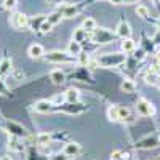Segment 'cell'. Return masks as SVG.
<instances>
[{"label":"cell","instance_id":"obj_9","mask_svg":"<svg viewBox=\"0 0 160 160\" xmlns=\"http://www.w3.org/2000/svg\"><path fill=\"white\" fill-rule=\"evenodd\" d=\"M115 34L120 38H130L131 37V28H130V24L127 21H120L118 26H117V29H115Z\"/></svg>","mask_w":160,"mask_h":160},{"label":"cell","instance_id":"obj_1","mask_svg":"<svg viewBox=\"0 0 160 160\" xmlns=\"http://www.w3.org/2000/svg\"><path fill=\"white\" fill-rule=\"evenodd\" d=\"M43 58H45L48 62H56V64H59V62H72L75 56L69 55L68 51L53 50V51H48V53H45V56H43Z\"/></svg>","mask_w":160,"mask_h":160},{"label":"cell","instance_id":"obj_40","mask_svg":"<svg viewBox=\"0 0 160 160\" xmlns=\"http://www.w3.org/2000/svg\"><path fill=\"white\" fill-rule=\"evenodd\" d=\"M0 77H2V74H0Z\"/></svg>","mask_w":160,"mask_h":160},{"label":"cell","instance_id":"obj_29","mask_svg":"<svg viewBox=\"0 0 160 160\" xmlns=\"http://www.w3.org/2000/svg\"><path fill=\"white\" fill-rule=\"evenodd\" d=\"M71 157H68L64 152H56V154H53V155H50V158L48 160H69Z\"/></svg>","mask_w":160,"mask_h":160},{"label":"cell","instance_id":"obj_22","mask_svg":"<svg viewBox=\"0 0 160 160\" xmlns=\"http://www.w3.org/2000/svg\"><path fill=\"white\" fill-rule=\"evenodd\" d=\"M62 18H64V16H62V13H61V11H58V10H56V11H53V13H50V15L47 16V19H48L53 26H58V24L61 22V19H62Z\"/></svg>","mask_w":160,"mask_h":160},{"label":"cell","instance_id":"obj_27","mask_svg":"<svg viewBox=\"0 0 160 160\" xmlns=\"http://www.w3.org/2000/svg\"><path fill=\"white\" fill-rule=\"evenodd\" d=\"M37 142L38 144H42V146H45V144H48L50 141H51V136L48 135V133H40V135H37Z\"/></svg>","mask_w":160,"mask_h":160},{"label":"cell","instance_id":"obj_36","mask_svg":"<svg viewBox=\"0 0 160 160\" xmlns=\"http://www.w3.org/2000/svg\"><path fill=\"white\" fill-rule=\"evenodd\" d=\"M64 2H66V0H51V3H55V5H61Z\"/></svg>","mask_w":160,"mask_h":160},{"label":"cell","instance_id":"obj_18","mask_svg":"<svg viewBox=\"0 0 160 160\" xmlns=\"http://www.w3.org/2000/svg\"><path fill=\"white\" fill-rule=\"evenodd\" d=\"M87 37H90V34H88L83 28H77V29H74V32H72V40H75V42H78V43L83 42Z\"/></svg>","mask_w":160,"mask_h":160},{"label":"cell","instance_id":"obj_5","mask_svg":"<svg viewBox=\"0 0 160 160\" xmlns=\"http://www.w3.org/2000/svg\"><path fill=\"white\" fill-rule=\"evenodd\" d=\"M157 146H160V139L155 135H149L136 142V149H154Z\"/></svg>","mask_w":160,"mask_h":160},{"label":"cell","instance_id":"obj_8","mask_svg":"<svg viewBox=\"0 0 160 160\" xmlns=\"http://www.w3.org/2000/svg\"><path fill=\"white\" fill-rule=\"evenodd\" d=\"M34 111L38 112V114H48V112L55 111V104L48 99H40L34 104Z\"/></svg>","mask_w":160,"mask_h":160},{"label":"cell","instance_id":"obj_3","mask_svg":"<svg viewBox=\"0 0 160 160\" xmlns=\"http://www.w3.org/2000/svg\"><path fill=\"white\" fill-rule=\"evenodd\" d=\"M115 35H117V34H112L111 31L102 29V28H99V29L96 28L95 32L90 34V37L95 40V42H98V43H109V42H114Z\"/></svg>","mask_w":160,"mask_h":160},{"label":"cell","instance_id":"obj_6","mask_svg":"<svg viewBox=\"0 0 160 160\" xmlns=\"http://www.w3.org/2000/svg\"><path fill=\"white\" fill-rule=\"evenodd\" d=\"M136 112L142 117H149V115H154L155 109H154V106L148 101V99H139L136 102Z\"/></svg>","mask_w":160,"mask_h":160},{"label":"cell","instance_id":"obj_38","mask_svg":"<svg viewBox=\"0 0 160 160\" xmlns=\"http://www.w3.org/2000/svg\"><path fill=\"white\" fill-rule=\"evenodd\" d=\"M135 2H138V0H125L127 5H128V3H135Z\"/></svg>","mask_w":160,"mask_h":160},{"label":"cell","instance_id":"obj_37","mask_svg":"<svg viewBox=\"0 0 160 160\" xmlns=\"http://www.w3.org/2000/svg\"><path fill=\"white\" fill-rule=\"evenodd\" d=\"M0 160H11V157H10V155H3V157L0 158Z\"/></svg>","mask_w":160,"mask_h":160},{"label":"cell","instance_id":"obj_20","mask_svg":"<svg viewBox=\"0 0 160 160\" xmlns=\"http://www.w3.org/2000/svg\"><path fill=\"white\" fill-rule=\"evenodd\" d=\"M82 28H83L88 34H93V32L96 31L98 26H96V21L93 19V18H85V19H83V24H82Z\"/></svg>","mask_w":160,"mask_h":160},{"label":"cell","instance_id":"obj_33","mask_svg":"<svg viewBox=\"0 0 160 160\" xmlns=\"http://www.w3.org/2000/svg\"><path fill=\"white\" fill-rule=\"evenodd\" d=\"M157 80H158V77L154 74V71H152V74H149L148 77H146V82L148 83H157Z\"/></svg>","mask_w":160,"mask_h":160},{"label":"cell","instance_id":"obj_39","mask_svg":"<svg viewBox=\"0 0 160 160\" xmlns=\"http://www.w3.org/2000/svg\"><path fill=\"white\" fill-rule=\"evenodd\" d=\"M158 83H160V75H158Z\"/></svg>","mask_w":160,"mask_h":160},{"label":"cell","instance_id":"obj_2","mask_svg":"<svg viewBox=\"0 0 160 160\" xmlns=\"http://www.w3.org/2000/svg\"><path fill=\"white\" fill-rule=\"evenodd\" d=\"M99 66H104V68H117V66L125 62V56L120 55V53H109V55H104L98 59Z\"/></svg>","mask_w":160,"mask_h":160},{"label":"cell","instance_id":"obj_30","mask_svg":"<svg viewBox=\"0 0 160 160\" xmlns=\"http://www.w3.org/2000/svg\"><path fill=\"white\" fill-rule=\"evenodd\" d=\"M53 29V24L48 21V19H45V22L42 24V28H40V34H47V32H50Z\"/></svg>","mask_w":160,"mask_h":160},{"label":"cell","instance_id":"obj_16","mask_svg":"<svg viewBox=\"0 0 160 160\" xmlns=\"http://www.w3.org/2000/svg\"><path fill=\"white\" fill-rule=\"evenodd\" d=\"M120 47H122V51L131 53V51L136 50V42H135L131 37H130V38H122V43H120Z\"/></svg>","mask_w":160,"mask_h":160},{"label":"cell","instance_id":"obj_4","mask_svg":"<svg viewBox=\"0 0 160 160\" xmlns=\"http://www.w3.org/2000/svg\"><path fill=\"white\" fill-rule=\"evenodd\" d=\"M5 130L7 133H10L11 136H16V138H24L28 136V131H26V128L16 122H7L5 123Z\"/></svg>","mask_w":160,"mask_h":160},{"label":"cell","instance_id":"obj_12","mask_svg":"<svg viewBox=\"0 0 160 160\" xmlns=\"http://www.w3.org/2000/svg\"><path fill=\"white\" fill-rule=\"evenodd\" d=\"M118 120L120 122H127V123L135 120V117L131 114V109L128 106H118Z\"/></svg>","mask_w":160,"mask_h":160},{"label":"cell","instance_id":"obj_15","mask_svg":"<svg viewBox=\"0 0 160 160\" xmlns=\"http://www.w3.org/2000/svg\"><path fill=\"white\" fill-rule=\"evenodd\" d=\"M50 80L55 85H61L66 82V74L61 71V69H55V71H51L50 72Z\"/></svg>","mask_w":160,"mask_h":160},{"label":"cell","instance_id":"obj_25","mask_svg":"<svg viewBox=\"0 0 160 160\" xmlns=\"http://www.w3.org/2000/svg\"><path fill=\"white\" fill-rule=\"evenodd\" d=\"M108 118L112 120V122H117L118 120V106H111L108 109Z\"/></svg>","mask_w":160,"mask_h":160},{"label":"cell","instance_id":"obj_23","mask_svg":"<svg viewBox=\"0 0 160 160\" xmlns=\"http://www.w3.org/2000/svg\"><path fill=\"white\" fill-rule=\"evenodd\" d=\"M0 71H2V75L8 74L11 71V59L10 58H3L2 62H0Z\"/></svg>","mask_w":160,"mask_h":160},{"label":"cell","instance_id":"obj_34","mask_svg":"<svg viewBox=\"0 0 160 160\" xmlns=\"http://www.w3.org/2000/svg\"><path fill=\"white\" fill-rule=\"evenodd\" d=\"M135 56H136V59H142V58H144V51H142V50L136 51V55H135Z\"/></svg>","mask_w":160,"mask_h":160},{"label":"cell","instance_id":"obj_26","mask_svg":"<svg viewBox=\"0 0 160 160\" xmlns=\"http://www.w3.org/2000/svg\"><path fill=\"white\" fill-rule=\"evenodd\" d=\"M136 15L141 16L142 19H149V8L146 5H138L136 7Z\"/></svg>","mask_w":160,"mask_h":160},{"label":"cell","instance_id":"obj_31","mask_svg":"<svg viewBox=\"0 0 160 160\" xmlns=\"http://www.w3.org/2000/svg\"><path fill=\"white\" fill-rule=\"evenodd\" d=\"M16 3H18V0H3V8L11 11V10H15Z\"/></svg>","mask_w":160,"mask_h":160},{"label":"cell","instance_id":"obj_35","mask_svg":"<svg viewBox=\"0 0 160 160\" xmlns=\"http://www.w3.org/2000/svg\"><path fill=\"white\" fill-rule=\"evenodd\" d=\"M109 2L114 5H122V3H125V0H109Z\"/></svg>","mask_w":160,"mask_h":160},{"label":"cell","instance_id":"obj_24","mask_svg":"<svg viewBox=\"0 0 160 160\" xmlns=\"http://www.w3.org/2000/svg\"><path fill=\"white\" fill-rule=\"evenodd\" d=\"M18 139H19V138H16V136H13V138L10 139L8 148H10L11 151H16V152L22 151V144H19V141H18Z\"/></svg>","mask_w":160,"mask_h":160},{"label":"cell","instance_id":"obj_7","mask_svg":"<svg viewBox=\"0 0 160 160\" xmlns=\"http://www.w3.org/2000/svg\"><path fill=\"white\" fill-rule=\"evenodd\" d=\"M29 19L31 18L28 15H24V13H15L11 16V24L16 29H26V28H29Z\"/></svg>","mask_w":160,"mask_h":160},{"label":"cell","instance_id":"obj_17","mask_svg":"<svg viewBox=\"0 0 160 160\" xmlns=\"http://www.w3.org/2000/svg\"><path fill=\"white\" fill-rule=\"evenodd\" d=\"M64 98H66V101H68V102H78L80 93L75 88H68V90H66V93H64Z\"/></svg>","mask_w":160,"mask_h":160},{"label":"cell","instance_id":"obj_21","mask_svg":"<svg viewBox=\"0 0 160 160\" xmlns=\"http://www.w3.org/2000/svg\"><path fill=\"white\" fill-rule=\"evenodd\" d=\"M120 90L125 91V93H135V91H136V85H135V82H133V80L125 78L123 82H122V85H120Z\"/></svg>","mask_w":160,"mask_h":160},{"label":"cell","instance_id":"obj_13","mask_svg":"<svg viewBox=\"0 0 160 160\" xmlns=\"http://www.w3.org/2000/svg\"><path fill=\"white\" fill-rule=\"evenodd\" d=\"M47 16L45 15H37V16H32L29 19V29L34 31V32H40V28H42V24L45 22Z\"/></svg>","mask_w":160,"mask_h":160},{"label":"cell","instance_id":"obj_28","mask_svg":"<svg viewBox=\"0 0 160 160\" xmlns=\"http://www.w3.org/2000/svg\"><path fill=\"white\" fill-rule=\"evenodd\" d=\"M127 158H128V154H123L122 151H114L111 155V160H127Z\"/></svg>","mask_w":160,"mask_h":160},{"label":"cell","instance_id":"obj_32","mask_svg":"<svg viewBox=\"0 0 160 160\" xmlns=\"http://www.w3.org/2000/svg\"><path fill=\"white\" fill-rule=\"evenodd\" d=\"M0 95H10V90H8V87L5 85L3 80H0Z\"/></svg>","mask_w":160,"mask_h":160},{"label":"cell","instance_id":"obj_10","mask_svg":"<svg viewBox=\"0 0 160 160\" xmlns=\"http://www.w3.org/2000/svg\"><path fill=\"white\" fill-rule=\"evenodd\" d=\"M80 151H82V148H80L78 142H68V144H64V148H62V152L71 158L77 157L80 154Z\"/></svg>","mask_w":160,"mask_h":160},{"label":"cell","instance_id":"obj_14","mask_svg":"<svg viewBox=\"0 0 160 160\" xmlns=\"http://www.w3.org/2000/svg\"><path fill=\"white\" fill-rule=\"evenodd\" d=\"M58 11L62 13L64 18H75L78 13V7L77 5H62L58 8Z\"/></svg>","mask_w":160,"mask_h":160},{"label":"cell","instance_id":"obj_19","mask_svg":"<svg viewBox=\"0 0 160 160\" xmlns=\"http://www.w3.org/2000/svg\"><path fill=\"white\" fill-rule=\"evenodd\" d=\"M68 53L72 56H78L80 53H82V45L78 42H75V40H71L69 45H68Z\"/></svg>","mask_w":160,"mask_h":160},{"label":"cell","instance_id":"obj_11","mask_svg":"<svg viewBox=\"0 0 160 160\" xmlns=\"http://www.w3.org/2000/svg\"><path fill=\"white\" fill-rule=\"evenodd\" d=\"M28 55L32 58V59H38V58H43L45 56V50L40 43H32L29 48H28Z\"/></svg>","mask_w":160,"mask_h":160}]
</instances>
